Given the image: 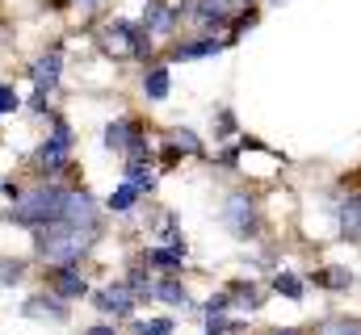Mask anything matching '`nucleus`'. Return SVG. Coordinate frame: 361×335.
<instances>
[{"instance_id": "f257e3e1", "label": "nucleus", "mask_w": 361, "mask_h": 335, "mask_svg": "<svg viewBox=\"0 0 361 335\" xmlns=\"http://www.w3.org/2000/svg\"><path fill=\"white\" fill-rule=\"evenodd\" d=\"M68 189L72 184H59V180H38L30 189H21V197L4 210L8 222L25 227V231H38V227H51L63 218V206H68Z\"/></svg>"}, {"instance_id": "f03ea898", "label": "nucleus", "mask_w": 361, "mask_h": 335, "mask_svg": "<svg viewBox=\"0 0 361 335\" xmlns=\"http://www.w3.org/2000/svg\"><path fill=\"white\" fill-rule=\"evenodd\" d=\"M101 239V231H85V227H68V222H51L34 231V255L51 268H68L80 264L92 251V244Z\"/></svg>"}, {"instance_id": "7ed1b4c3", "label": "nucleus", "mask_w": 361, "mask_h": 335, "mask_svg": "<svg viewBox=\"0 0 361 335\" xmlns=\"http://www.w3.org/2000/svg\"><path fill=\"white\" fill-rule=\"evenodd\" d=\"M219 222L240 239V244H257L261 231H265V214H261V201L248 193V189H231L219 206Z\"/></svg>"}, {"instance_id": "20e7f679", "label": "nucleus", "mask_w": 361, "mask_h": 335, "mask_svg": "<svg viewBox=\"0 0 361 335\" xmlns=\"http://www.w3.org/2000/svg\"><path fill=\"white\" fill-rule=\"evenodd\" d=\"M101 51L105 55H114V59H139V63H147L152 55H156V38L139 25V21H122V17H114L105 30H101Z\"/></svg>"}, {"instance_id": "39448f33", "label": "nucleus", "mask_w": 361, "mask_h": 335, "mask_svg": "<svg viewBox=\"0 0 361 335\" xmlns=\"http://www.w3.org/2000/svg\"><path fill=\"white\" fill-rule=\"evenodd\" d=\"M34 164L42 168L38 172L42 180H59L63 172H72V126H68V118L51 113V139L34 151Z\"/></svg>"}, {"instance_id": "423d86ee", "label": "nucleus", "mask_w": 361, "mask_h": 335, "mask_svg": "<svg viewBox=\"0 0 361 335\" xmlns=\"http://www.w3.org/2000/svg\"><path fill=\"white\" fill-rule=\"evenodd\" d=\"M59 72H63V42H51V46L30 63V80H34L30 109H34V113H47V101H51V92L59 88Z\"/></svg>"}, {"instance_id": "0eeeda50", "label": "nucleus", "mask_w": 361, "mask_h": 335, "mask_svg": "<svg viewBox=\"0 0 361 335\" xmlns=\"http://www.w3.org/2000/svg\"><path fill=\"white\" fill-rule=\"evenodd\" d=\"M105 147L126 156V160H152V147H147V134L135 118H114L105 126Z\"/></svg>"}, {"instance_id": "6e6552de", "label": "nucleus", "mask_w": 361, "mask_h": 335, "mask_svg": "<svg viewBox=\"0 0 361 335\" xmlns=\"http://www.w3.org/2000/svg\"><path fill=\"white\" fill-rule=\"evenodd\" d=\"M135 306H139V298L130 293V285L126 281H114V285H105V289H97L92 293V310H101L105 319H135Z\"/></svg>"}, {"instance_id": "1a4fd4ad", "label": "nucleus", "mask_w": 361, "mask_h": 335, "mask_svg": "<svg viewBox=\"0 0 361 335\" xmlns=\"http://www.w3.org/2000/svg\"><path fill=\"white\" fill-rule=\"evenodd\" d=\"M189 8L185 4H164V0H147L143 4V17H139V25L152 34V38H173V30H177V21L185 17Z\"/></svg>"}, {"instance_id": "9d476101", "label": "nucleus", "mask_w": 361, "mask_h": 335, "mask_svg": "<svg viewBox=\"0 0 361 335\" xmlns=\"http://www.w3.org/2000/svg\"><path fill=\"white\" fill-rule=\"evenodd\" d=\"M332 214H336V235H341L345 244H357L361 248V193L341 197V201L332 206Z\"/></svg>"}, {"instance_id": "9b49d317", "label": "nucleus", "mask_w": 361, "mask_h": 335, "mask_svg": "<svg viewBox=\"0 0 361 335\" xmlns=\"http://www.w3.org/2000/svg\"><path fill=\"white\" fill-rule=\"evenodd\" d=\"M231 42H235L231 34H223V38H214V34H197V38H189V42H173V46H169V59H206V55L227 51Z\"/></svg>"}, {"instance_id": "f8f14e48", "label": "nucleus", "mask_w": 361, "mask_h": 335, "mask_svg": "<svg viewBox=\"0 0 361 335\" xmlns=\"http://www.w3.org/2000/svg\"><path fill=\"white\" fill-rule=\"evenodd\" d=\"M21 315L25 319H51V323H68V302L59 298V293H34V298H25V306H21Z\"/></svg>"}, {"instance_id": "ddd939ff", "label": "nucleus", "mask_w": 361, "mask_h": 335, "mask_svg": "<svg viewBox=\"0 0 361 335\" xmlns=\"http://www.w3.org/2000/svg\"><path fill=\"white\" fill-rule=\"evenodd\" d=\"M51 293H59L63 302H80L89 293V281H85V272L76 264H68V268H55L51 272Z\"/></svg>"}, {"instance_id": "4468645a", "label": "nucleus", "mask_w": 361, "mask_h": 335, "mask_svg": "<svg viewBox=\"0 0 361 335\" xmlns=\"http://www.w3.org/2000/svg\"><path fill=\"white\" fill-rule=\"evenodd\" d=\"M307 277H311V285L332 289V293H345V289H353V285H357V281H353V272H349V268H336V264L315 268V272H307Z\"/></svg>"}, {"instance_id": "2eb2a0df", "label": "nucleus", "mask_w": 361, "mask_h": 335, "mask_svg": "<svg viewBox=\"0 0 361 335\" xmlns=\"http://www.w3.org/2000/svg\"><path fill=\"white\" fill-rule=\"evenodd\" d=\"M223 293H227V298H231V306H240V310H261V302H265V298H261V289H257L252 281H231Z\"/></svg>"}, {"instance_id": "dca6fc26", "label": "nucleus", "mask_w": 361, "mask_h": 335, "mask_svg": "<svg viewBox=\"0 0 361 335\" xmlns=\"http://www.w3.org/2000/svg\"><path fill=\"white\" fill-rule=\"evenodd\" d=\"M143 92H147V101H164L173 92V80H169V68L164 63H152L143 72Z\"/></svg>"}, {"instance_id": "f3484780", "label": "nucleus", "mask_w": 361, "mask_h": 335, "mask_svg": "<svg viewBox=\"0 0 361 335\" xmlns=\"http://www.w3.org/2000/svg\"><path fill=\"white\" fill-rule=\"evenodd\" d=\"M152 298H160V302H169V306H193V298H189V289L180 285V277H164V281H156V289H152Z\"/></svg>"}, {"instance_id": "a211bd4d", "label": "nucleus", "mask_w": 361, "mask_h": 335, "mask_svg": "<svg viewBox=\"0 0 361 335\" xmlns=\"http://www.w3.org/2000/svg\"><path fill=\"white\" fill-rule=\"evenodd\" d=\"M126 184H135L139 193H152L156 189V172H152V160H126V172H122Z\"/></svg>"}, {"instance_id": "6ab92c4d", "label": "nucleus", "mask_w": 361, "mask_h": 335, "mask_svg": "<svg viewBox=\"0 0 361 335\" xmlns=\"http://www.w3.org/2000/svg\"><path fill=\"white\" fill-rule=\"evenodd\" d=\"M139 197H143V193H139L135 184H126V180H122V184H118V189L109 193V201H105V210H109V214H130V210L139 206Z\"/></svg>"}, {"instance_id": "aec40b11", "label": "nucleus", "mask_w": 361, "mask_h": 335, "mask_svg": "<svg viewBox=\"0 0 361 335\" xmlns=\"http://www.w3.org/2000/svg\"><path fill=\"white\" fill-rule=\"evenodd\" d=\"M315 335H361V319H349V315H328L319 323Z\"/></svg>"}, {"instance_id": "412c9836", "label": "nucleus", "mask_w": 361, "mask_h": 335, "mask_svg": "<svg viewBox=\"0 0 361 335\" xmlns=\"http://www.w3.org/2000/svg\"><path fill=\"white\" fill-rule=\"evenodd\" d=\"M143 260L152 264V268H173V272H180V251H173V248H147L143 251Z\"/></svg>"}, {"instance_id": "4be33fe9", "label": "nucleus", "mask_w": 361, "mask_h": 335, "mask_svg": "<svg viewBox=\"0 0 361 335\" xmlns=\"http://www.w3.org/2000/svg\"><path fill=\"white\" fill-rule=\"evenodd\" d=\"M269 285L277 289V293H286L290 302H302V293H307V289H302V281H298L294 272H273V281H269Z\"/></svg>"}, {"instance_id": "5701e85b", "label": "nucleus", "mask_w": 361, "mask_h": 335, "mask_svg": "<svg viewBox=\"0 0 361 335\" xmlns=\"http://www.w3.org/2000/svg\"><path fill=\"white\" fill-rule=\"evenodd\" d=\"M122 281L130 285V293H135L139 302H147V298H152V289H156V281H152V277H147L143 268H130V272H126Z\"/></svg>"}, {"instance_id": "b1692460", "label": "nucleus", "mask_w": 361, "mask_h": 335, "mask_svg": "<svg viewBox=\"0 0 361 335\" xmlns=\"http://www.w3.org/2000/svg\"><path fill=\"white\" fill-rule=\"evenodd\" d=\"M173 147H177L180 156H206V147H202V139L193 134V130H173V139H169Z\"/></svg>"}, {"instance_id": "393cba45", "label": "nucleus", "mask_w": 361, "mask_h": 335, "mask_svg": "<svg viewBox=\"0 0 361 335\" xmlns=\"http://www.w3.org/2000/svg\"><path fill=\"white\" fill-rule=\"evenodd\" d=\"M231 134H235V113H231L227 105H219V109H214V139L227 143Z\"/></svg>"}, {"instance_id": "a878e982", "label": "nucleus", "mask_w": 361, "mask_h": 335, "mask_svg": "<svg viewBox=\"0 0 361 335\" xmlns=\"http://www.w3.org/2000/svg\"><path fill=\"white\" fill-rule=\"evenodd\" d=\"M25 277V264L21 260H0V285H17Z\"/></svg>"}, {"instance_id": "bb28decb", "label": "nucleus", "mask_w": 361, "mask_h": 335, "mask_svg": "<svg viewBox=\"0 0 361 335\" xmlns=\"http://www.w3.org/2000/svg\"><path fill=\"white\" fill-rule=\"evenodd\" d=\"M17 109H21L17 88H13V84H0V118H4V113H17Z\"/></svg>"}, {"instance_id": "cd10ccee", "label": "nucleus", "mask_w": 361, "mask_h": 335, "mask_svg": "<svg viewBox=\"0 0 361 335\" xmlns=\"http://www.w3.org/2000/svg\"><path fill=\"white\" fill-rule=\"evenodd\" d=\"M139 335H173V319H147V323H135Z\"/></svg>"}, {"instance_id": "c85d7f7f", "label": "nucleus", "mask_w": 361, "mask_h": 335, "mask_svg": "<svg viewBox=\"0 0 361 335\" xmlns=\"http://www.w3.org/2000/svg\"><path fill=\"white\" fill-rule=\"evenodd\" d=\"M85 335H118V327H114V323H97V327H89Z\"/></svg>"}, {"instance_id": "c756f323", "label": "nucleus", "mask_w": 361, "mask_h": 335, "mask_svg": "<svg viewBox=\"0 0 361 335\" xmlns=\"http://www.w3.org/2000/svg\"><path fill=\"white\" fill-rule=\"evenodd\" d=\"M76 4H80V8H85V13H97V8H101V4H105V0H76Z\"/></svg>"}, {"instance_id": "7c9ffc66", "label": "nucleus", "mask_w": 361, "mask_h": 335, "mask_svg": "<svg viewBox=\"0 0 361 335\" xmlns=\"http://www.w3.org/2000/svg\"><path fill=\"white\" fill-rule=\"evenodd\" d=\"M265 335H307V331H298V327H273V331H265Z\"/></svg>"}, {"instance_id": "2f4dec72", "label": "nucleus", "mask_w": 361, "mask_h": 335, "mask_svg": "<svg viewBox=\"0 0 361 335\" xmlns=\"http://www.w3.org/2000/svg\"><path fill=\"white\" fill-rule=\"evenodd\" d=\"M180 4H189V0H180Z\"/></svg>"}, {"instance_id": "473e14b6", "label": "nucleus", "mask_w": 361, "mask_h": 335, "mask_svg": "<svg viewBox=\"0 0 361 335\" xmlns=\"http://www.w3.org/2000/svg\"><path fill=\"white\" fill-rule=\"evenodd\" d=\"M269 4H277V0H269Z\"/></svg>"}]
</instances>
